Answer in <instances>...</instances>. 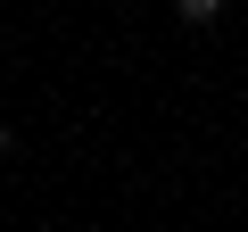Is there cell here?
<instances>
[{
    "instance_id": "obj_2",
    "label": "cell",
    "mask_w": 248,
    "mask_h": 232,
    "mask_svg": "<svg viewBox=\"0 0 248 232\" xmlns=\"http://www.w3.org/2000/svg\"><path fill=\"white\" fill-rule=\"evenodd\" d=\"M9 149H17V133H9V125H0V158H9Z\"/></svg>"
},
{
    "instance_id": "obj_1",
    "label": "cell",
    "mask_w": 248,
    "mask_h": 232,
    "mask_svg": "<svg viewBox=\"0 0 248 232\" xmlns=\"http://www.w3.org/2000/svg\"><path fill=\"white\" fill-rule=\"evenodd\" d=\"M174 17H182V25H199V33H207V25H223V0H174Z\"/></svg>"
}]
</instances>
